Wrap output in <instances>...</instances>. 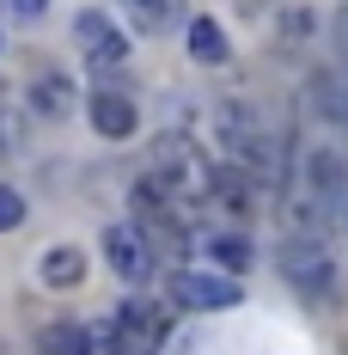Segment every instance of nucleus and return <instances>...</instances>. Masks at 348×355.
I'll return each instance as SVG.
<instances>
[{
	"label": "nucleus",
	"mask_w": 348,
	"mask_h": 355,
	"mask_svg": "<svg viewBox=\"0 0 348 355\" xmlns=\"http://www.w3.org/2000/svg\"><path fill=\"white\" fill-rule=\"evenodd\" d=\"M129 227L153 245V257H172V270H177V257H190V251H196L190 202L172 196L159 178H135V190H129Z\"/></svg>",
	"instance_id": "f257e3e1"
},
{
	"label": "nucleus",
	"mask_w": 348,
	"mask_h": 355,
	"mask_svg": "<svg viewBox=\"0 0 348 355\" xmlns=\"http://www.w3.org/2000/svg\"><path fill=\"white\" fill-rule=\"evenodd\" d=\"M275 270L281 282L293 288L306 306H336V294H342V276H336V257L324 239H300V233H287L275 251Z\"/></svg>",
	"instance_id": "f03ea898"
},
{
	"label": "nucleus",
	"mask_w": 348,
	"mask_h": 355,
	"mask_svg": "<svg viewBox=\"0 0 348 355\" xmlns=\"http://www.w3.org/2000/svg\"><path fill=\"white\" fill-rule=\"evenodd\" d=\"M165 294H172L177 313H232L244 300L239 276H220V270H196V263H177L172 276H165Z\"/></svg>",
	"instance_id": "7ed1b4c3"
},
{
	"label": "nucleus",
	"mask_w": 348,
	"mask_h": 355,
	"mask_svg": "<svg viewBox=\"0 0 348 355\" xmlns=\"http://www.w3.org/2000/svg\"><path fill=\"white\" fill-rule=\"evenodd\" d=\"M153 172L147 178H159L172 196H183V202H202V178H208V153L190 141V135H159L153 141Z\"/></svg>",
	"instance_id": "20e7f679"
},
{
	"label": "nucleus",
	"mask_w": 348,
	"mask_h": 355,
	"mask_svg": "<svg viewBox=\"0 0 348 355\" xmlns=\"http://www.w3.org/2000/svg\"><path fill=\"white\" fill-rule=\"evenodd\" d=\"M287 184H300L306 196H318L324 209L342 214V202H348V153L342 147H306V153H293V178Z\"/></svg>",
	"instance_id": "39448f33"
},
{
	"label": "nucleus",
	"mask_w": 348,
	"mask_h": 355,
	"mask_svg": "<svg viewBox=\"0 0 348 355\" xmlns=\"http://www.w3.org/2000/svg\"><path fill=\"white\" fill-rule=\"evenodd\" d=\"M73 43H80V55L92 62V73H122V62H129V31L110 19V12H98V6H86V12H73Z\"/></svg>",
	"instance_id": "423d86ee"
},
{
	"label": "nucleus",
	"mask_w": 348,
	"mask_h": 355,
	"mask_svg": "<svg viewBox=\"0 0 348 355\" xmlns=\"http://www.w3.org/2000/svg\"><path fill=\"white\" fill-rule=\"evenodd\" d=\"M104 331H110V349L116 355H159V343H165V313L153 300H122Z\"/></svg>",
	"instance_id": "0eeeda50"
},
{
	"label": "nucleus",
	"mask_w": 348,
	"mask_h": 355,
	"mask_svg": "<svg viewBox=\"0 0 348 355\" xmlns=\"http://www.w3.org/2000/svg\"><path fill=\"white\" fill-rule=\"evenodd\" d=\"M98 251H104L110 276H122L129 288H147L153 276H159V257H153V245L140 239L129 220H110V227H104V239H98Z\"/></svg>",
	"instance_id": "6e6552de"
},
{
	"label": "nucleus",
	"mask_w": 348,
	"mask_h": 355,
	"mask_svg": "<svg viewBox=\"0 0 348 355\" xmlns=\"http://www.w3.org/2000/svg\"><path fill=\"white\" fill-rule=\"evenodd\" d=\"M202 202L220 214H232V220H244V214L257 209V184H250V172H239V166H226V159H208V178H202Z\"/></svg>",
	"instance_id": "1a4fd4ad"
},
{
	"label": "nucleus",
	"mask_w": 348,
	"mask_h": 355,
	"mask_svg": "<svg viewBox=\"0 0 348 355\" xmlns=\"http://www.w3.org/2000/svg\"><path fill=\"white\" fill-rule=\"evenodd\" d=\"M300 105H312V116L348 135V68H312L300 86Z\"/></svg>",
	"instance_id": "9d476101"
},
{
	"label": "nucleus",
	"mask_w": 348,
	"mask_h": 355,
	"mask_svg": "<svg viewBox=\"0 0 348 355\" xmlns=\"http://www.w3.org/2000/svg\"><path fill=\"white\" fill-rule=\"evenodd\" d=\"M86 123L104 135V141H129L140 129V110H135V98L129 92H110V86H98L92 98H86Z\"/></svg>",
	"instance_id": "9b49d317"
},
{
	"label": "nucleus",
	"mask_w": 348,
	"mask_h": 355,
	"mask_svg": "<svg viewBox=\"0 0 348 355\" xmlns=\"http://www.w3.org/2000/svg\"><path fill=\"white\" fill-rule=\"evenodd\" d=\"M25 110L31 116H43V123H68L73 110H80V86H73L68 73H37L31 86H25Z\"/></svg>",
	"instance_id": "f8f14e48"
},
{
	"label": "nucleus",
	"mask_w": 348,
	"mask_h": 355,
	"mask_svg": "<svg viewBox=\"0 0 348 355\" xmlns=\"http://www.w3.org/2000/svg\"><path fill=\"white\" fill-rule=\"evenodd\" d=\"M86 270H92V263H86V251L68 245V239H62V245H49L43 257H37V282L55 288V294H73V288L86 282Z\"/></svg>",
	"instance_id": "ddd939ff"
},
{
	"label": "nucleus",
	"mask_w": 348,
	"mask_h": 355,
	"mask_svg": "<svg viewBox=\"0 0 348 355\" xmlns=\"http://www.w3.org/2000/svg\"><path fill=\"white\" fill-rule=\"evenodd\" d=\"M183 43H190V62H202V68H226V62H232V37H226V25L208 19V12L190 19Z\"/></svg>",
	"instance_id": "4468645a"
},
{
	"label": "nucleus",
	"mask_w": 348,
	"mask_h": 355,
	"mask_svg": "<svg viewBox=\"0 0 348 355\" xmlns=\"http://www.w3.org/2000/svg\"><path fill=\"white\" fill-rule=\"evenodd\" d=\"M202 257H208V270H220V276H244L257 263V251H250L244 233H208L202 239Z\"/></svg>",
	"instance_id": "2eb2a0df"
},
{
	"label": "nucleus",
	"mask_w": 348,
	"mask_h": 355,
	"mask_svg": "<svg viewBox=\"0 0 348 355\" xmlns=\"http://www.w3.org/2000/svg\"><path fill=\"white\" fill-rule=\"evenodd\" d=\"M269 19H275V49L281 55H300V49L318 37V12L312 6H281V12H269Z\"/></svg>",
	"instance_id": "dca6fc26"
},
{
	"label": "nucleus",
	"mask_w": 348,
	"mask_h": 355,
	"mask_svg": "<svg viewBox=\"0 0 348 355\" xmlns=\"http://www.w3.org/2000/svg\"><path fill=\"white\" fill-rule=\"evenodd\" d=\"M43 355H104V331L55 324V331H43Z\"/></svg>",
	"instance_id": "f3484780"
},
{
	"label": "nucleus",
	"mask_w": 348,
	"mask_h": 355,
	"mask_svg": "<svg viewBox=\"0 0 348 355\" xmlns=\"http://www.w3.org/2000/svg\"><path fill=\"white\" fill-rule=\"evenodd\" d=\"M25 214H31V202H25V190L0 184V233H19V227H25Z\"/></svg>",
	"instance_id": "a211bd4d"
},
{
	"label": "nucleus",
	"mask_w": 348,
	"mask_h": 355,
	"mask_svg": "<svg viewBox=\"0 0 348 355\" xmlns=\"http://www.w3.org/2000/svg\"><path fill=\"white\" fill-rule=\"evenodd\" d=\"M19 147H25V123H19L12 110H0V159H12Z\"/></svg>",
	"instance_id": "6ab92c4d"
},
{
	"label": "nucleus",
	"mask_w": 348,
	"mask_h": 355,
	"mask_svg": "<svg viewBox=\"0 0 348 355\" xmlns=\"http://www.w3.org/2000/svg\"><path fill=\"white\" fill-rule=\"evenodd\" d=\"M135 12H140V25H153V31H159V25L177 12V0H135Z\"/></svg>",
	"instance_id": "aec40b11"
},
{
	"label": "nucleus",
	"mask_w": 348,
	"mask_h": 355,
	"mask_svg": "<svg viewBox=\"0 0 348 355\" xmlns=\"http://www.w3.org/2000/svg\"><path fill=\"white\" fill-rule=\"evenodd\" d=\"M330 43H336V68H348V6H336L330 19Z\"/></svg>",
	"instance_id": "412c9836"
},
{
	"label": "nucleus",
	"mask_w": 348,
	"mask_h": 355,
	"mask_svg": "<svg viewBox=\"0 0 348 355\" xmlns=\"http://www.w3.org/2000/svg\"><path fill=\"white\" fill-rule=\"evenodd\" d=\"M12 12H19V19H43V12H49V0H12Z\"/></svg>",
	"instance_id": "4be33fe9"
},
{
	"label": "nucleus",
	"mask_w": 348,
	"mask_h": 355,
	"mask_svg": "<svg viewBox=\"0 0 348 355\" xmlns=\"http://www.w3.org/2000/svg\"><path fill=\"white\" fill-rule=\"evenodd\" d=\"M342 233H348V202H342Z\"/></svg>",
	"instance_id": "5701e85b"
}]
</instances>
